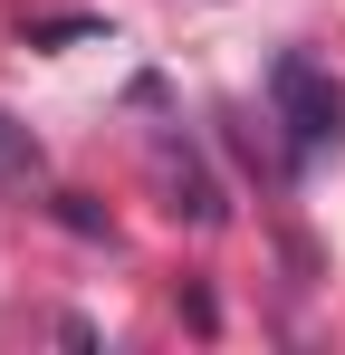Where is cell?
<instances>
[{
  "label": "cell",
  "mask_w": 345,
  "mask_h": 355,
  "mask_svg": "<svg viewBox=\"0 0 345 355\" xmlns=\"http://www.w3.org/2000/svg\"><path fill=\"white\" fill-rule=\"evenodd\" d=\"M269 116L288 135V173H307L317 154H336V135H345V87L307 49H278L269 58Z\"/></svg>",
  "instance_id": "6da1fadb"
},
{
  "label": "cell",
  "mask_w": 345,
  "mask_h": 355,
  "mask_svg": "<svg viewBox=\"0 0 345 355\" xmlns=\"http://www.w3.org/2000/svg\"><path fill=\"white\" fill-rule=\"evenodd\" d=\"M29 164H39V144H29V125H10V116H0V173H29Z\"/></svg>",
  "instance_id": "7a4b0ae2"
}]
</instances>
